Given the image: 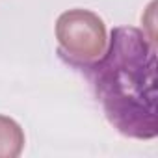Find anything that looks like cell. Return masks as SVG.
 Returning a JSON list of instances; mask_svg holds the SVG:
<instances>
[{"label": "cell", "mask_w": 158, "mask_h": 158, "mask_svg": "<svg viewBox=\"0 0 158 158\" xmlns=\"http://www.w3.org/2000/svg\"><path fill=\"white\" fill-rule=\"evenodd\" d=\"M58 52L65 63L80 69L97 61L108 45L104 21L89 10H67L56 21Z\"/></svg>", "instance_id": "2"}, {"label": "cell", "mask_w": 158, "mask_h": 158, "mask_svg": "<svg viewBox=\"0 0 158 158\" xmlns=\"http://www.w3.org/2000/svg\"><path fill=\"white\" fill-rule=\"evenodd\" d=\"M24 141L23 127L8 115H0V158H17L24 149Z\"/></svg>", "instance_id": "3"}, {"label": "cell", "mask_w": 158, "mask_h": 158, "mask_svg": "<svg viewBox=\"0 0 158 158\" xmlns=\"http://www.w3.org/2000/svg\"><path fill=\"white\" fill-rule=\"evenodd\" d=\"M80 69L117 132L136 139L156 138V48L152 35L134 26H117L110 34L104 54Z\"/></svg>", "instance_id": "1"}]
</instances>
